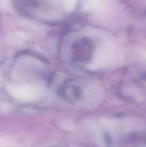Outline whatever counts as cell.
Returning <instances> with one entry per match:
<instances>
[{"instance_id": "1", "label": "cell", "mask_w": 146, "mask_h": 147, "mask_svg": "<svg viewBox=\"0 0 146 147\" xmlns=\"http://www.w3.org/2000/svg\"><path fill=\"white\" fill-rule=\"evenodd\" d=\"M19 2L23 8H26L30 12H33L35 9H42V7L46 6L51 8L55 6L58 9L59 7V0H19Z\"/></svg>"}]
</instances>
